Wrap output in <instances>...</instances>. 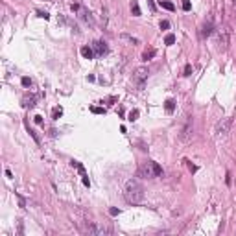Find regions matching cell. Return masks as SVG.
Instances as JSON below:
<instances>
[{
    "label": "cell",
    "instance_id": "cell-1",
    "mask_svg": "<svg viewBox=\"0 0 236 236\" xmlns=\"http://www.w3.org/2000/svg\"><path fill=\"white\" fill-rule=\"evenodd\" d=\"M124 197H126L127 203L131 205H138L144 199V186L138 179H129L126 183V188H124Z\"/></svg>",
    "mask_w": 236,
    "mask_h": 236
},
{
    "label": "cell",
    "instance_id": "cell-2",
    "mask_svg": "<svg viewBox=\"0 0 236 236\" xmlns=\"http://www.w3.org/2000/svg\"><path fill=\"white\" fill-rule=\"evenodd\" d=\"M138 177H142V179H155V177L162 175V168L159 166L155 161H146L138 166V172H137Z\"/></svg>",
    "mask_w": 236,
    "mask_h": 236
},
{
    "label": "cell",
    "instance_id": "cell-3",
    "mask_svg": "<svg viewBox=\"0 0 236 236\" xmlns=\"http://www.w3.org/2000/svg\"><path fill=\"white\" fill-rule=\"evenodd\" d=\"M231 126H232V118H231V116L218 120L216 126H214V138H216V140L225 138L227 135H229V131H231Z\"/></svg>",
    "mask_w": 236,
    "mask_h": 236
},
{
    "label": "cell",
    "instance_id": "cell-4",
    "mask_svg": "<svg viewBox=\"0 0 236 236\" xmlns=\"http://www.w3.org/2000/svg\"><path fill=\"white\" fill-rule=\"evenodd\" d=\"M148 76H150V70H148L146 67H138L133 72V83H135V87H137L138 91H140V88H144V83H146Z\"/></svg>",
    "mask_w": 236,
    "mask_h": 236
},
{
    "label": "cell",
    "instance_id": "cell-5",
    "mask_svg": "<svg viewBox=\"0 0 236 236\" xmlns=\"http://www.w3.org/2000/svg\"><path fill=\"white\" fill-rule=\"evenodd\" d=\"M231 33H232V29L229 28V26H223L220 32H218V44H220V48H221V50H227V48H229Z\"/></svg>",
    "mask_w": 236,
    "mask_h": 236
},
{
    "label": "cell",
    "instance_id": "cell-6",
    "mask_svg": "<svg viewBox=\"0 0 236 236\" xmlns=\"http://www.w3.org/2000/svg\"><path fill=\"white\" fill-rule=\"evenodd\" d=\"M83 231H85L87 234L100 236V234H107V232H109V229H107V227H103V225H100V223H94V221H91V223H87V225H85V229H83Z\"/></svg>",
    "mask_w": 236,
    "mask_h": 236
},
{
    "label": "cell",
    "instance_id": "cell-7",
    "mask_svg": "<svg viewBox=\"0 0 236 236\" xmlns=\"http://www.w3.org/2000/svg\"><path fill=\"white\" fill-rule=\"evenodd\" d=\"M192 129H194V120L190 116H186V124L183 126V129H181V133H179V138L181 140H188L190 138V135H192Z\"/></svg>",
    "mask_w": 236,
    "mask_h": 236
},
{
    "label": "cell",
    "instance_id": "cell-8",
    "mask_svg": "<svg viewBox=\"0 0 236 236\" xmlns=\"http://www.w3.org/2000/svg\"><path fill=\"white\" fill-rule=\"evenodd\" d=\"M92 48H94V54H96V55H103V54H107V44H105L103 41H94Z\"/></svg>",
    "mask_w": 236,
    "mask_h": 236
},
{
    "label": "cell",
    "instance_id": "cell-9",
    "mask_svg": "<svg viewBox=\"0 0 236 236\" xmlns=\"http://www.w3.org/2000/svg\"><path fill=\"white\" fill-rule=\"evenodd\" d=\"M212 32H214V22L209 20V22H205V24H203V28H201V32H199V35H201V37L205 39V37H209Z\"/></svg>",
    "mask_w": 236,
    "mask_h": 236
},
{
    "label": "cell",
    "instance_id": "cell-10",
    "mask_svg": "<svg viewBox=\"0 0 236 236\" xmlns=\"http://www.w3.org/2000/svg\"><path fill=\"white\" fill-rule=\"evenodd\" d=\"M81 55H83L85 59H92L94 57V50L88 48V46H83V48H81Z\"/></svg>",
    "mask_w": 236,
    "mask_h": 236
},
{
    "label": "cell",
    "instance_id": "cell-11",
    "mask_svg": "<svg viewBox=\"0 0 236 236\" xmlns=\"http://www.w3.org/2000/svg\"><path fill=\"white\" fill-rule=\"evenodd\" d=\"M155 54H157V52H155V48L146 50L144 54H142V61H150V59H153V57H155Z\"/></svg>",
    "mask_w": 236,
    "mask_h": 236
},
{
    "label": "cell",
    "instance_id": "cell-12",
    "mask_svg": "<svg viewBox=\"0 0 236 236\" xmlns=\"http://www.w3.org/2000/svg\"><path fill=\"white\" fill-rule=\"evenodd\" d=\"M35 100H37L35 96H26V98H24V107H29V109H32L33 105H35Z\"/></svg>",
    "mask_w": 236,
    "mask_h": 236
},
{
    "label": "cell",
    "instance_id": "cell-13",
    "mask_svg": "<svg viewBox=\"0 0 236 236\" xmlns=\"http://www.w3.org/2000/svg\"><path fill=\"white\" fill-rule=\"evenodd\" d=\"M164 109H166V113H173L175 102H173V100H166V103H164Z\"/></svg>",
    "mask_w": 236,
    "mask_h": 236
},
{
    "label": "cell",
    "instance_id": "cell-14",
    "mask_svg": "<svg viewBox=\"0 0 236 236\" xmlns=\"http://www.w3.org/2000/svg\"><path fill=\"white\" fill-rule=\"evenodd\" d=\"M159 2H161V6H162L164 9H168V11H173L175 9V6L172 2H168V0H159Z\"/></svg>",
    "mask_w": 236,
    "mask_h": 236
},
{
    "label": "cell",
    "instance_id": "cell-15",
    "mask_svg": "<svg viewBox=\"0 0 236 236\" xmlns=\"http://www.w3.org/2000/svg\"><path fill=\"white\" fill-rule=\"evenodd\" d=\"M137 118H138V111H137V109H133L131 113L127 114V120H129V122H135V120H137Z\"/></svg>",
    "mask_w": 236,
    "mask_h": 236
},
{
    "label": "cell",
    "instance_id": "cell-16",
    "mask_svg": "<svg viewBox=\"0 0 236 236\" xmlns=\"http://www.w3.org/2000/svg\"><path fill=\"white\" fill-rule=\"evenodd\" d=\"M131 13H133L135 17H138V15H140V8H138V4H137V2H133V4H131Z\"/></svg>",
    "mask_w": 236,
    "mask_h": 236
},
{
    "label": "cell",
    "instance_id": "cell-17",
    "mask_svg": "<svg viewBox=\"0 0 236 236\" xmlns=\"http://www.w3.org/2000/svg\"><path fill=\"white\" fill-rule=\"evenodd\" d=\"M61 114H63V109H61V107H55L54 111H52V118H54V120H57Z\"/></svg>",
    "mask_w": 236,
    "mask_h": 236
},
{
    "label": "cell",
    "instance_id": "cell-18",
    "mask_svg": "<svg viewBox=\"0 0 236 236\" xmlns=\"http://www.w3.org/2000/svg\"><path fill=\"white\" fill-rule=\"evenodd\" d=\"M164 43H166V44H173V43H175V35H173V33H168L166 39H164Z\"/></svg>",
    "mask_w": 236,
    "mask_h": 236
},
{
    "label": "cell",
    "instance_id": "cell-19",
    "mask_svg": "<svg viewBox=\"0 0 236 236\" xmlns=\"http://www.w3.org/2000/svg\"><path fill=\"white\" fill-rule=\"evenodd\" d=\"M183 9H185V11H190V9H192L190 0H183Z\"/></svg>",
    "mask_w": 236,
    "mask_h": 236
},
{
    "label": "cell",
    "instance_id": "cell-20",
    "mask_svg": "<svg viewBox=\"0 0 236 236\" xmlns=\"http://www.w3.org/2000/svg\"><path fill=\"white\" fill-rule=\"evenodd\" d=\"M91 111H92V113H96V114H103L105 113L103 107H91Z\"/></svg>",
    "mask_w": 236,
    "mask_h": 236
},
{
    "label": "cell",
    "instance_id": "cell-21",
    "mask_svg": "<svg viewBox=\"0 0 236 236\" xmlns=\"http://www.w3.org/2000/svg\"><path fill=\"white\" fill-rule=\"evenodd\" d=\"M122 39H127V41H131L133 44H137V43H138V39H135V37H131V35H126V33L122 35Z\"/></svg>",
    "mask_w": 236,
    "mask_h": 236
},
{
    "label": "cell",
    "instance_id": "cell-22",
    "mask_svg": "<svg viewBox=\"0 0 236 236\" xmlns=\"http://www.w3.org/2000/svg\"><path fill=\"white\" fill-rule=\"evenodd\" d=\"M192 74V65H186L185 67V76H190Z\"/></svg>",
    "mask_w": 236,
    "mask_h": 236
},
{
    "label": "cell",
    "instance_id": "cell-23",
    "mask_svg": "<svg viewBox=\"0 0 236 236\" xmlns=\"http://www.w3.org/2000/svg\"><path fill=\"white\" fill-rule=\"evenodd\" d=\"M109 214H111V216H118V214H120V210L113 206V209H109Z\"/></svg>",
    "mask_w": 236,
    "mask_h": 236
},
{
    "label": "cell",
    "instance_id": "cell-24",
    "mask_svg": "<svg viewBox=\"0 0 236 236\" xmlns=\"http://www.w3.org/2000/svg\"><path fill=\"white\" fill-rule=\"evenodd\" d=\"M22 85H24V87H29V85H32V79H29V78H22Z\"/></svg>",
    "mask_w": 236,
    "mask_h": 236
},
{
    "label": "cell",
    "instance_id": "cell-25",
    "mask_svg": "<svg viewBox=\"0 0 236 236\" xmlns=\"http://www.w3.org/2000/svg\"><path fill=\"white\" fill-rule=\"evenodd\" d=\"M168 28H170V22L168 20H162L161 22V29H168Z\"/></svg>",
    "mask_w": 236,
    "mask_h": 236
},
{
    "label": "cell",
    "instance_id": "cell-26",
    "mask_svg": "<svg viewBox=\"0 0 236 236\" xmlns=\"http://www.w3.org/2000/svg\"><path fill=\"white\" fill-rule=\"evenodd\" d=\"M148 4H150L151 11H155V9H157V6H155V2H153V0H148Z\"/></svg>",
    "mask_w": 236,
    "mask_h": 236
},
{
    "label": "cell",
    "instance_id": "cell-27",
    "mask_svg": "<svg viewBox=\"0 0 236 236\" xmlns=\"http://www.w3.org/2000/svg\"><path fill=\"white\" fill-rule=\"evenodd\" d=\"M186 162H188V161H186ZM188 168H190V172H196V170H197V166H194L192 162H188Z\"/></svg>",
    "mask_w": 236,
    "mask_h": 236
},
{
    "label": "cell",
    "instance_id": "cell-28",
    "mask_svg": "<svg viewBox=\"0 0 236 236\" xmlns=\"http://www.w3.org/2000/svg\"><path fill=\"white\" fill-rule=\"evenodd\" d=\"M39 17H43V19H48L50 15H48V13H44V11H39Z\"/></svg>",
    "mask_w": 236,
    "mask_h": 236
},
{
    "label": "cell",
    "instance_id": "cell-29",
    "mask_svg": "<svg viewBox=\"0 0 236 236\" xmlns=\"http://www.w3.org/2000/svg\"><path fill=\"white\" fill-rule=\"evenodd\" d=\"M232 4H234V8H236V0H232Z\"/></svg>",
    "mask_w": 236,
    "mask_h": 236
}]
</instances>
